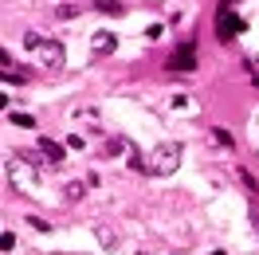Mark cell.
<instances>
[{
    "label": "cell",
    "mask_w": 259,
    "mask_h": 255,
    "mask_svg": "<svg viewBox=\"0 0 259 255\" xmlns=\"http://www.w3.org/2000/svg\"><path fill=\"white\" fill-rule=\"evenodd\" d=\"M165 71H169V75H193L196 71V39L177 44V51L165 59Z\"/></svg>",
    "instance_id": "cell-3"
},
{
    "label": "cell",
    "mask_w": 259,
    "mask_h": 255,
    "mask_svg": "<svg viewBox=\"0 0 259 255\" xmlns=\"http://www.w3.org/2000/svg\"><path fill=\"white\" fill-rule=\"evenodd\" d=\"M98 239H102L106 247H114V243H118V239H114V232H110V228H98Z\"/></svg>",
    "instance_id": "cell-11"
},
{
    "label": "cell",
    "mask_w": 259,
    "mask_h": 255,
    "mask_svg": "<svg viewBox=\"0 0 259 255\" xmlns=\"http://www.w3.org/2000/svg\"><path fill=\"white\" fill-rule=\"evenodd\" d=\"M114 44H118V39H114L110 32H98L95 39H91V48H95V55H110V51H114Z\"/></svg>",
    "instance_id": "cell-5"
},
{
    "label": "cell",
    "mask_w": 259,
    "mask_h": 255,
    "mask_svg": "<svg viewBox=\"0 0 259 255\" xmlns=\"http://www.w3.org/2000/svg\"><path fill=\"white\" fill-rule=\"evenodd\" d=\"M63 200H67V204H79V200H82V185H67Z\"/></svg>",
    "instance_id": "cell-7"
},
{
    "label": "cell",
    "mask_w": 259,
    "mask_h": 255,
    "mask_svg": "<svg viewBox=\"0 0 259 255\" xmlns=\"http://www.w3.org/2000/svg\"><path fill=\"white\" fill-rule=\"evenodd\" d=\"M212 255H224V251H212Z\"/></svg>",
    "instance_id": "cell-14"
},
{
    "label": "cell",
    "mask_w": 259,
    "mask_h": 255,
    "mask_svg": "<svg viewBox=\"0 0 259 255\" xmlns=\"http://www.w3.org/2000/svg\"><path fill=\"white\" fill-rule=\"evenodd\" d=\"M75 12H79V8H75V4H63V8H59V12H55V16H59V20H71V16H75Z\"/></svg>",
    "instance_id": "cell-13"
},
{
    "label": "cell",
    "mask_w": 259,
    "mask_h": 255,
    "mask_svg": "<svg viewBox=\"0 0 259 255\" xmlns=\"http://www.w3.org/2000/svg\"><path fill=\"white\" fill-rule=\"evenodd\" d=\"M12 122H16V126H24V130H32V126H35L32 114H12Z\"/></svg>",
    "instance_id": "cell-9"
},
{
    "label": "cell",
    "mask_w": 259,
    "mask_h": 255,
    "mask_svg": "<svg viewBox=\"0 0 259 255\" xmlns=\"http://www.w3.org/2000/svg\"><path fill=\"white\" fill-rule=\"evenodd\" d=\"M28 48L35 51V59H39V67L44 71H63V63H67V55H63V44L59 39H44V35H35V32H28Z\"/></svg>",
    "instance_id": "cell-1"
},
{
    "label": "cell",
    "mask_w": 259,
    "mask_h": 255,
    "mask_svg": "<svg viewBox=\"0 0 259 255\" xmlns=\"http://www.w3.org/2000/svg\"><path fill=\"white\" fill-rule=\"evenodd\" d=\"M98 8L110 12V16H122V4H118V0H98Z\"/></svg>",
    "instance_id": "cell-8"
},
{
    "label": "cell",
    "mask_w": 259,
    "mask_h": 255,
    "mask_svg": "<svg viewBox=\"0 0 259 255\" xmlns=\"http://www.w3.org/2000/svg\"><path fill=\"white\" fill-rule=\"evenodd\" d=\"M212 138H216L220 145H228V149H232V134H228V130H212Z\"/></svg>",
    "instance_id": "cell-10"
},
{
    "label": "cell",
    "mask_w": 259,
    "mask_h": 255,
    "mask_svg": "<svg viewBox=\"0 0 259 255\" xmlns=\"http://www.w3.org/2000/svg\"><path fill=\"white\" fill-rule=\"evenodd\" d=\"M240 28H243V20L236 16L232 8H228V0H224V4H220V16H216V32H220V39H228V35H236Z\"/></svg>",
    "instance_id": "cell-4"
},
{
    "label": "cell",
    "mask_w": 259,
    "mask_h": 255,
    "mask_svg": "<svg viewBox=\"0 0 259 255\" xmlns=\"http://www.w3.org/2000/svg\"><path fill=\"white\" fill-rule=\"evenodd\" d=\"M177 169H181V145L177 142L157 145L146 157V173H153V177H169V173H177Z\"/></svg>",
    "instance_id": "cell-2"
},
{
    "label": "cell",
    "mask_w": 259,
    "mask_h": 255,
    "mask_svg": "<svg viewBox=\"0 0 259 255\" xmlns=\"http://www.w3.org/2000/svg\"><path fill=\"white\" fill-rule=\"evenodd\" d=\"M0 247H4V251H12V247H16V236H12V232H4V236H0Z\"/></svg>",
    "instance_id": "cell-12"
},
{
    "label": "cell",
    "mask_w": 259,
    "mask_h": 255,
    "mask_svg": "<svg viewBox=\"0 0 259 255\" xmlns=\"http://www.w3.org/2000/svg\"><path fill=\"white\" fill-rule=\"evenodd\" d=\"M39 153H44L48 161H63V149L51 142V138H39Z\"/></svg>",
    "instance_id": "cell-6"
}]
</instances>
